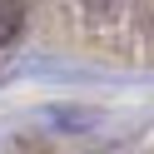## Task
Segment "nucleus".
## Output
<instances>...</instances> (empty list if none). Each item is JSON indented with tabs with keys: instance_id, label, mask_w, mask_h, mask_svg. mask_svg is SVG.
I'll list each match as a JSON object with an SVG mask.
<instances>
[{
	"instance_id": "f257e3e1",
	"label": "nucleus",
	"mask_w": 154,
	"mask_h": 154,
	"mask_svg": "<svg viewBox=\"0 0 154 154\" xmlns=\"http://www.w3.org/2000/svg\"><path fill=\"white\" fill-rule=\"evenodd\" d=\"M20 30H25V5L20 0H0V45H15Z\"/></svg>"
},
{
	"instance_id": "f03ea898",
	"label": "nucleus",
	"mask_w": 154,
	"mask_h": 154,
	"mask_svg": "<svg viewBox=\"0 0 154 154\" xmlns=\"http://www.w3.org/2000/svg\"><path fill=\"white\" fill-rule=\"evenodd\" d=\"M80 5L90 15H114V10H119V0H80Z\"/></svg>"
}]
</instances>
